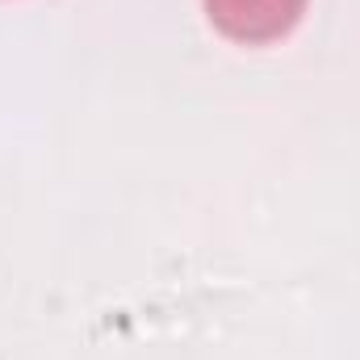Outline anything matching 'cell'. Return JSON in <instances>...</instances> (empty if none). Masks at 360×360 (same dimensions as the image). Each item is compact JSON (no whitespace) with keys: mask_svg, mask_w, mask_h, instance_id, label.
<instances>
[{"mask_svg":"<svg viewBox=\"0 0 360 360\" xmlns=\"http://www.w3.org/2000/svg\"><path fill=\"white\" fill-rule=\"evenodd\" d=\"M201 4L210 25L243 46H264L285 38L306 13V0H201Z\"/></svg>","mask_w":360,"mask_h":360,"instance_id":"1","label":"cell"}]
</instances>
